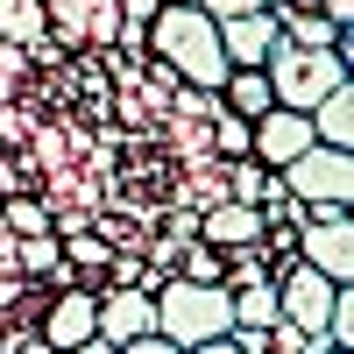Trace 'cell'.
<instances>
[{
  "instance_id": "obj_22",
  "label": "cell",
  "mask_w": 354,
  "mask_h": 354,
  "mask_svg": "<svg viewBox=\"0 0 354 354\" xmlns=\"http://www.w3.org/2000/svg\"><path fill=\"white\" fill-rule=\"evenodd\" d=\"M163 15V0H121V21H142V28H149Z\"/></svg>"
},
{
  "instance_id": "obj_16",
  "label": "cell",
  "mask_w": 354,
  "mask_h": 354,
  "mask_svg": "<svg viewBox=\"0 0 354 354\" xmlns=\"http://www.w3.org/2000/svg\"><path fill=\"white\" fill-rule=\"evenodd\" d=\"M50 36V15H43V0H0V43H43Z\"/></svg>"
},
{
  "instance_id": "obj_1",
  "label": "cell",
  "mask_w": 354,
  "mask_h": 354,
  "mask_svg": "<svg viewBox=\"0 0 354 354\" xmlns=\"http://www.w3.org/2000/svg\"><path fill=\"white\" fill-rule=\"evenodd\" d=\"M149 57L177 71V85H213V93L234 71L220 50V21H205L192 0H163V15L149 21Z\"/></svg>"
},
{
  "instance_id": "obj_20",
  "label": "cell",
  "mask_w": 354,
  "mask_h": 354,
  "mask_svg": "<svg viewBox=\"0 0 354 354\" xmlns=\"http://www.w3.org/2000/svg\"><path fill=\"white\" fill-rule=\"evenodd\" d=\"M177 277H192V283H220V248L185 241V255H177Z\"/></svg>"
},
{
  "instance_id": "obj_23",
  "label": "cell",
  "mask_w": 354,
  "mask_h": 354,
  "mask_svg": "<svg viewBox=\"0 0 354 354\" xmlns=\"http://www.w3.org/2000/svg\"><path fill=\"white\" fill-rule=\"evenodd\" d=\"M312 8H319V15H326L333 28H354V0H312Z\"/></svg>"
},
{
  "instance_id": "obj_12",
  "label": "cell",
  "mask_w": 354,
  "mask_h": 354,
  "mask_svg": "<svg viewBox=\"0 0 354 354\" xmlns=\"http://www.w3.org/2000/svg\"><path fill=\"white\" fill-rule=\"evenodd\" d=\"M57 248H64V270H71L85 290H106V262H113V248L100 241L93 227H78V234H57Z\"/></svg>"
},
{
  "instance_id": "obj_9",
  "label": "cell",
  "mask_w": 354,
  "mask_h": 354,
  "mask_svg": "<svg viewBox=\"0 0 354 354\" xmlns=\"http://www.w3.org/2000/svg\"><path fill=\"white\" fill-rule=\"evenodd\" d=\"M149 333H156V290L106 283V290H100V340L128 347V340H149Z\"/></svg>"
},
{
  "instance_id": "obj_24",
  "label": "cell",
  "mask_w": 354,
  "mask_h": 354,
  "mask_svg": "<svg viewBox=\"0 0 354 354\" xmlns=\"http://www.w3.org/2000/svg\"><path fill=\"white\" fill-rule=\"evenodd\" d=\"M121 354H185V347H177V340H163V333H149V340H128Z\"/></svg>"
},
{
  "instance_id": "obj_30",
  "label": "cell",
  "mask_w": 354,
  "mask_h": 354,
  "mask_svg": "<svg viewBox=\"0 0 354 354\" xmlns=\"http://www.w3.org/2000/svg\"><path fill=\"white\" fill-rule=\"evenodd\" d=\"M192 8H198V0H192Z\"/></svg>"
},
{
  "instance_id": "obj_21",
  "label": "cell",
  "mask_w": 354,
  "mask_h": 354,
  "mask_svg": "<svg viewBox=\"0 0 354 354\" xmlns=\"http://www.w3.org/2000/svg\"><path fill=\"white\" fill-rule=\"evenodd\" d=\"M205 21H234V15H255V0H198Z\"/></svg>"
},
{
  "instance_id": "obj_8",
  "label": "cell",
  "mask_w": 354,
  "mask_h": 354,
  "mask_svg": "<svg viewBox=\"0 0 354 354\" xmlns=\"http://www.w3.org/2000/svg\"><path fill=\"white\" fill-rule=\"evenodd\" d=\"M305 149H312V113L270 106V113H255V121H248V156H255V163L283 170L290 156H305Z\"/></svg>"
},
{
  "instance_id": "obj_27",
  "label": "cell",
  "mask_w": 354,
  "mask_h": 354,
  "mask_svg": "<svg viewBox=\"0 0 354 354\" xmlns=\"http://www.w3.org/2000/svg\"><path fill=\"white\" fill-rule=\"evenodd\" d=\"M15 354H57V347H50V340H36V333H28V340H21Z\"/></svg>"
},
{
  "instance_id": "obj_17",
  "label": "cell",
  "mask_w": 354,
  "mask_h": 354,
  "mask_svg": "<svg viewBox=\"0 0 354 354\" xmlns=\"http://www.w3.org/2000/svg\"><path fill=\"white\" fill-rule=\"evenodd\" d=\"M234 298V326H277V283H241V290H227Z\"/></svg>"
},
{
  "instance_id": "obj_5",
  "label": "cell",
  "mask_w": 354,
  "mask_h": 354,
  "mask_svg": "<svg viewBox=\"0 0 354 354\" xmlns=\"http://www.w3.org/2000/svg\"><path fill=\"white\" fill-rule=\"evenodd\" d=\"M298 255L312 262L319 277H333V283L354 277V220H347V205H305V220H298Z\"/></svg>"
},
{
  "instance_id": "obj_18",
  "label": "cell",
  "mask_w": 354,
  "mask_h": 354,
  "mask_svg": "<svg viewBox=\"0 0 354 354\" xmlns=\"http://www.w3.org/2000/svg\"><path fill=\"white\" fill-rule=\"evenodd\" d=\"M57 262H64L57 234H15V270H21V277H50Z\"/></svg>"
},
{
  "instance_id": "obj_19",
  "label": "cell",
  "mask_w": 354,
  "mask_h": 354,
  "mask_svg": "<svg viewBox=\"0 0 354 354\" xmlns=\"http://www.w3.org/2000/svg\"><path fill=\"white\" fill-rule=\"evenodd\" d=\"M0 220H8V234H57V227H50V205H43L36 192L0 198Z\"/></svg>"
},
{
  "instance_id": "obj_10",
  "label": "cell",
  "mask_w": 354,
  "mask_h": 354,
  "mask_svg": "<svg viewBox=\"0 0 354 354\" xmlns=\"http://www.w3.org/2000/svg\"><path fill=\"white\" fill-rule=\"evenodd\" d=\"M198 241L205 248H255L262 241V205H241V198H220V205H205L198 213Z\"/></svg>"
},
{
  "instance_id": "obj_13",
  "label": "cell",
  "mask_w": 354,
  "mask_h": 354,
  "mask_svg": "<svg viewBox=\"0 0 354 354\" xmlns=\"http://www.w3.org/2000/svg\"><path fill=\"white\" fill-rule=\"evenodd\" d=\"M227 198V156H185V185H177V205H192V213H205V205Z\"/></svg>"
},
{
  "instance_id": "obj_26",
  "label": "cell",
  "mask_w": 354,
  "mask_h": 354,
  "mask_svg": "<svg viewBox=\"0 0 354 354\" xmlns=\"http://www.w3.org/2000/svg\"><path fill=\"white\" fill-rule=\"evenodd\" d=\"M71 354H121V347H113V340H100V333H93V340H85V347H71Z\"/></svg>"
},
{
  "instance_id": "obj_15",
  "label": "cell",
  "mask_w": 354,
  "mask_h": 354,
  "mask_svg": "<svg viewBox=\"0 0 354 354\" xmlns=\"http://www.w3.org/2000/svg\"><path fill=\"white\" fill-rule=\"evenodd\" d=\"M220 106H227V113H241V121L270 113V106H277V100H270V78H262L255 64H234V71L220 78Z\"/></svg>"
},
{
  "instance_id": "obj_3",
  "label": "cell",
  "mask_w": 354,
  "mask_h": 354,
  "mask_svg": "<svg viewBox=\"0 0 354 354\" xmlns=\"http://www.w3.org/2000/svg\"><path fill=\"white\" fill-rule=\"evenodd\" d=\"M347 64H354V50H298V43L277 36V50L262 57V78H270V100L277 106L312 113L333 85H347Z\"/></svg>"
},
{
  "instance_id": "obj_11",
  "label": "cell",
  "mask_w": 354,
  "mask_h": 354,
  "mask_svg": "<svg viewBox=\"0 0 354 354\" xmlns=\"http://www.w3.org/2000/svg\"><path fill=\"white\" fill-rule=\"evenodd\" d=\"M220 50H227V64H255V71H262V57L277 50V15L255 8V15L220 21Z\"/></svg>"
},
{
  "instance_id": "obj_2",
  "label": "cell",
  "mask_w": 354,
  "mask_h": 354,
  "mask_svg": "<svg viewBox=\"0 0 354 354\" xmlns=\"http://www.w3.org/2000/svg\"><path fill=\"white\" fill-rule=\"evenodd\" d=\"M156 333L177 347H205L234 333V298L227 283H192V277H163L156 283Z\"/></svg>"
},
{
  "instance_id": "obj_28",
  "label": "cell",
  "mask_w": 354,
  "mask_h": 354,
  "mask_svg": "<svg viewBox=\"0 0 354 354\" xmlns=\"http://www.w3.org/2000/svg\"><path fill=\"white\" fill-rule=\"evenodd\" d=\"M8 156H15V149H8V142H0V163H8Z\"/></svg>"
},
{
  "instance_id": "obj_29",
  "label": "cell",
  "mask_w": 354,
  "mask_h": 354,
  "mask_svg": "<svg viewBox=\"0 0 354 354\" xmlns=\"http://www.w3.org/2000/svg\"><path fill=\"white\" fill-rule=\"evenodd\" d=\"M255 8H277V0H255Z\"/></svg>"
},
{
  "instance_id": "obj_7",
  "label": "cell",
  "mask_w": 354,
  "mask_h": 354,
  "mask_svg": "<svg viewBox=\"0 0 354 354\" xmlns=\"http://www.w3.org/2000/svg\"><path fill=\"white\" fill-rule=\"evenodd\" d=\"M93 333H100V290H85V283H64V290L43 305V319H36V340H50L57 354L85 347Z\"/></svg>"
},
{
  "instance_id": "obj_25",
  "label": "cell",
  "mask_w": 354,
  "mask_h": 354,
  "mask_svg": "<svg viewBox=\"0 0 354 354\" xmlns=\"http://www.w3.org/2000/svg\"><path fill=\"white\" fill-rule=\"evenodd\" d=\"M185 354H241V347H234V333H227V340H205V347H185Z\"/></svg>"
},
{
  "instance_id": "obj_6",
  "label": "cell",
  "mask_w": 354,
  "mask_h": 354,
  "mask_svg": "<svg viewBox=\"0 0 354 354\" xmlns=\"http://www.w3.org/2000/svg\"><path fill=\"white\" fill-rule=\"evenodd\" d=\"M333 298H340V283H333V277H319L305 255H290L283 270H277V312H283L298 333H326Z\"/></svg>"
},
{
  "instance_id": "obj_14",
  "label": "cell",
  "mask_w": 354,
  "mask_h": 354,
  "mask_svg": "<svg viewBox=\"0 0 354 354\" xmlns=\"http://www.w3.org/2000/svg\"><path fill=\"white\" fill-rule=\"evenodd\" d=\"M312 142H326V149H354V85H333V93L312 106Z\"/></svg>"
},
{
  "instance_id": "obj_4",
  "label": "cell",
  "mask_w": 354,
  "mask_h": 354,
  "mask_svg": "<svg viewBox=\"0 0 354 354\" xmlns=\"http://www.w3.org/2000/svg\"><path fill=\"white\" fill-rule=\"evenodd\" d=\"M277 177H283V192L298 205H347L354 198V156L347 149H326V142H312L305 156H290Z\"/></svg>"
}]
</instances>
